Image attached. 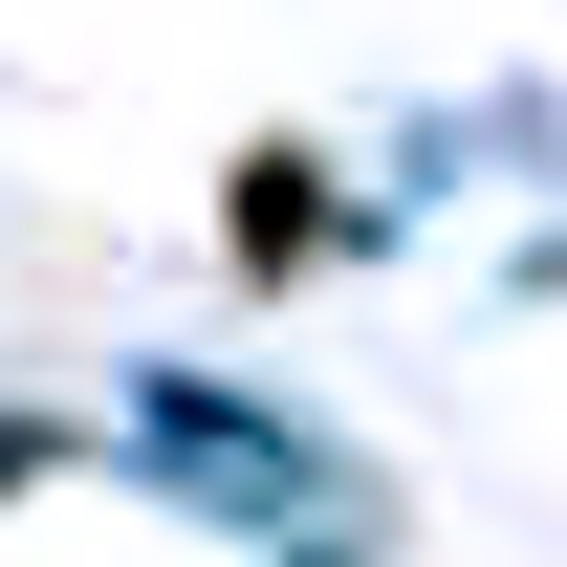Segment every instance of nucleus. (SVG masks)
<instances>
[{"label": "nucleus", "instance_id": "nucleus-1", "mask_svg": "<svg viewBox=\"0 0 567 567\" xmlns=\"http://www.w3.org/2000/svg\"><path fill=\"white\" fill-rule=\"evenodd\" d=\"M328 197H306V153H240V262H306Z\"/></svg>", "mask_w": 567, "mask_h": 567}]
</instances>
